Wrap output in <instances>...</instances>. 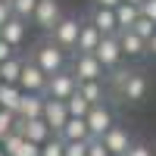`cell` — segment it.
Returning <instances> with one entry per match:
<instances>
[{
  "label": "cell",
  "mask_w": 156,
  "mask_h": 156,
  "mask_svg": "<svg viewBox=\"0 0 156 156\" xmlns=\"http://www.w3.org/2000/svg\"><path fill=\"white\" fill-rule=\"evenodd\" d=\"M90 25H97V31L106 37V34H119V25H115V12L106 9V6H97L94 9V19H90Z\"/></svg>",
  "instance_id": "e0dca14e"
},
{
  "label": "cell",
  "mask_w": 156,
  "mask_h": 156,
  "mask_svg": "<svg viewBox=\"0 0 156 156\" xmlns=\"http://www.w3.org/2000/svg\"><path fill=\"white\" fill-rule=\"evenodd\" d=\"M47 78H50V75L37 66L34 59H25V62H22V75H19V87H22V90H31V94H44Z\"/></svg>",
  "instance_id": "277c9868"
},
{
  "label": "cell",
  "mask_w": 156,
  "mask_h": 156,
  "mask_svg": "<svg viewBox=\"0 0 156 156\" xmlns=\"http://www.w3.org/2000/svg\"><path fill=\"white\" fill-rule=\"evenodd\" d=\"M122 0H97V6H106V9H115Z\"/></svg>",
  "instance_id": "d590c367"
},
{
  "label": "cell",
  "mask_w": 156,
  "mask_h": 156,
  "mask_svg": "<svg viewBox=\"0 0 156 156\" xmlns=\"http://www.w3.org/2000/svg\"><path fill=\"white\" fill-rule=\"evenodd\" d=\"M0 156H6V153H3V150H0Z\"/></svg>",
  "instance_id": "f35d334b"
},
{
  "label": "cell",
  "mask_w": 156,
  "mask_h": 156,
  "mask_svg": "<svg viewBox=\"0 0 156 156\" xmlns=\"http://www.w3.org/2000/svg\"><path fill=\"white\" fill-rule=\"evenodd\" d=\"M75 90L90 103V106H94V103H103V84H100V81H78Z\"/></svg>",
  "instance_id": "603a6c76"
},
{
  "label": "cell",
  "mask_w": 156,
  "mask_h": 156,
  "mask_svg": "<svg viewBox=\"0 0 156 156\" xmlns=\"http://www.w3.org/2000/svg\"><path fill=\"white\" fill-rule=\"evenodd\" d=\"M0 37H3L6 44H12V47H22L25 44V37H28V25H25V19H16V16H9L3 25H0Z\"/></svg>",
  "instance_id": "8fae6325"
},
{
  "label": "cell",
  "mask_w": 156,
  "mask_h": 156,
  "mask_svg": "<svg viewBox=\"0 0 156 156\" xmlns=\"http://www.w3.org/2000/svg\"><path fill=\"white\" fill-rule=\"evenodd\" d=\"M125 156H153V150L147 144H134V140H131V147L125 150Z\"/></svg>",
  "instance_id": "d6a6232c"
},
{
  "label": "cell",
  "mask_w": 156,
  "mask_h": 156,
  "mask_svg": "<svg viewBox=\"0 0 156 156\" xmlns=\"http://www.w3.org/2000/svg\"><path fill=\"white\" fill-rule=\"evenodd\" d=\"M78 28H81V22L72 19V16H62L53 28H50V34H53V44L62 47V50H75V41H78Z\"/></svg>",
  "instance_id": "5b68a950"
},
{
  "label": "cell",
  "mask_w": 156,
  "mask_h": 156,
  "mask_svg": "<svg viewBox=\"0 0 156 156\" xmlns=\"http://www.w3.org/2000/svg\"><path fill=\"white\" fill-rule=\"evenodd\" d=\"M115 37H119L122 56H131V59H134V56H144V53H147V41H140L134 31H119Z\"/></svg>",
  "instance_id": "9a60e30c"
},
{
  "label": "cell",
  "mask_w": 156,
  "mask_h": 156,
  "mask_svg": "<svg viewBox=\"0 0 156 156\" xmlns=\"http://www.w3.org/2000/svg\"><path fill=\"white\" fill-rule=\"evenodd\" d=\"M87 109H90V103H87L81 94H78V90H72V94L66 97V112L72 115V119H84Z\"/></svg>",
  "instance_id": "7402d4cb"
},
{
  "label": "cell",
  "mask_w": 156,
  "mask_h": 156,
  "mask_svg": "<svg viewBox=\"0 0 156 156\" xmlns=\"http://www.w3.org/2000/svg\"><path fill=\"white\" fill-rule=\"evenodd\" d=\"M41 119L50 125V131H59L62 125H66V119H69V112H66V100H44V112H41Z\"/></svg>",
  "instance_id": "30bf717a"
},
{
  "label": "cell",
  "mask_w": 156,
  "mask_h": 156,
  "mask_svg": "<svg viewBox=\"0 0 156 156\" xmlns=\"http://www.w3.org/2000/svg\"><path fill=\"white\" fill-rule=\"evenodd\" d=\"M9 16H12V9H9V0H0V25H3Z\"/></svg>",
  "instance_id": "e575fe53"
},
{
  "label": "cell",
  "mask_w": 156,
  "mask_h": 156,
  "mask_svg": "<svg viewBox=\"0 0 156 156\" xmlns=\"http://www.w3.org/2000/svg\"><path fill=\"white\" fill-rule=\"evenodd\" d=\"M112 12H115V25H119V31H128V28L137 22V16H140V9H137L134 3H125V0H122Z\"/></svg>",
  "instance_id": "d6986e66"
},
{
  "label": "cell",
  "mask_w": 156,
  "mask_h": 156,
  "mask_svg": "<svg viewBox=\"0 0 156 156\" xmlns=\"http://www.w3.org/2000/svg\"><path fill=\"white\" fill-rule=\"evenodd\" d=\"M103 72H106V69L97 62V56H94V53H78V56H75L72 75L78 78V81H100Z\"/></svg>",
  "instance_id": "52a82bcc"
},
{
  "label": "cell",
  "mask_w": 156,
  "mask_h": 156,
  "mask_svg": "<svg viewBox=\"0 0 156 156\" xmlns=\"http://www.w3.org/2000/svg\"><path fill=\"white\" fill-rule=\"evenodd\" d=\"M44 94H31V90H22V100H19V109H16V119H41L44 112Z\"/></svg>",
  "instance_id": "7c38bea8"
},
{
  "label": "cell",
  "mask_w": 156,
  "mask_h": 156,
  "mask_svg": "<svg viewBox=\"0 0 156 156\" xmlns=\"http://www.w3.org/2000/svg\"><path fill=\"white\" fill-rule=\"evenodd\" d=\"M94 56L103 69H115V66H122V47H119V37L115 34H106V37H100V44L94 47Z\"/></svg>",
  "instance_id": "3957f363"
},
{
  "label": "cell",
  "mask_w": 156,
  "mask_h": 156,
  "mask_svg": "<svg viewBox=\"0 0 156 156\" xmlns=\"http://www.w3.org/2000/svg\"><path fill=\"white\" fill-rule=\"evenodd\" d=\"M34 6H37V0H9V9H12V16H16V19H25V22L31 19Z\"/></svg>",
  "instance_id": "cb8c5ba5"
},
{
  "label": "cell",
  "mask_w": 156,
  "mask_h": 156,
  "mask_svg": "<svg viewBox=\"0 0 156 156\" xmlns=\"http://www.w3.org/2000/svg\"><path fill=\"white\" fill-rule=\"evenodd\" d=\"M128 75H131L128 69H122V66H115V69H112V78H109V84H112L115 90H122V84L128 81Z\"/></svg>",
  "instance_id": "f546056e"
},
{
  "label": "cell",
  "mask_w": 156,
  "mask_h": 156,
  "mask_svg": "<svg viewBox=\"0 0 156 156\" xmlns=\"http://www.w3.org/2000/svg\"><path fill=\"white\" fill-rule=\"evenodd\" d=\"M34 62H37L47 75H53V72H59V69H66V50L56 47L53 41H47V44H41V47L34 50Z\"/></svg>",
  "instance_id": "6da1fadb"
},
{
  "label": "cell",
  "mask_w": 156,
  "mask_h": 156,
  "mask_svg": "<svg viewBox=\"0 0 156 156\" xmlns=\"http://www.w3.org/2000/svg\"><path fill=\"white\" fill-rule=\"evenodd\" d=\"M0 137H3V134H0Z\"/></svg>",
  "instance_id": "ab89813d"
},
{
  "label": "cell",
  "mask_w": 156,
  "mask_h": 156,
  "mask_svg": "<svg viewBox=\"0 0 156 156\" xmlns=\"http://www.w3.org/2000/svg\"><path fill=\"white\" fill-rule=\"evenodd\" d=\"M137 9H140V16H144V19H150V22L156 25V0H144Z\"/></svg>",
  "instance_id": "1f68e13d"
},
{
  "label": "cell",
  "mask_w": 156,
  "mask_h": 156,
  "mask_svg": "<svg viewBox=\"0 0 156 156\" xmlns=\"http://www.w3.org/2000/svg\"><path fill=\"white\" fill-rule=\"evenodd\" d=\"M100 31H97V25H90V22H84L81 28H78V41H75V50L78 53H94V47L100 44Z\"/></svg>",
  "instance_id": "5bb4252c"
},
{
  "label": "cell",
  "mask_w": 156,
  "mask_h": 156,
  "mask_svg": "<svg viewBox=\"0 0 156 156\" xmlns=\"http://www.w3.org/2000/svg\"><path fill=\"white\" fill-rule=\"evenodd\" d=\"M12 156H41V144H34V140H28V137H22V144H19V150L12 153Z\"/></svg>",
  "instance_id": "4316f807"
},
{
  "label": "cell",
  "mask_w": 156,
  "mask_h": 156,
  "mask_svg": "<svg viewBox=\"0 0 156 156\" xmlns=\"http://www.w3.org/2000/svg\"><path fill=\"white\" fill-rule=\"evenodd\" d=\"M22 62H25V59H19V56H9V59H3V62H0V81H3V84H19Z\"/></svg>",
  "instance_id": "44dd1931"
},
{
  "label": "cell",
  "mask_w": 156,
  "mask_h": 156,
  "mask_svg": "<svg viewBox=\"0 0 156 156\" xmlns=\"http://www.w3.org/2000/svg\"><path fill=\"white\" fill-rule=\"evenodd\" d=\"M147 53H153V56H156V31H153L150 41H147Z\"/></svg>",
  "instance_id": "8d00e7d4"
},
{
  "label": "cell",
  "mask_w": 156,
  "mask_h": 156,
  "mask_svg": "<svg viewBox=\"0 0 156 156\" xmlns=\"http://www.w3.org/2000/svg\"><path fill=\"white\" fill-rule=\"evenodd\" d=\"M119 94H122L125 100H131V103H134V100H144V94H147V78L140 75V72H131Z\"/></svg>",
  "instance_id": "2e32d148"
},
{
  "label": "cell",
  "mask_w": 156,
  "mask_h": 156,
  "mask_svg": "<svg viewBox=\"0 0 156 156\" xmlns=\"http://www.w3.org/2000/svg\"><path fill=\"white\" fill-rule=\"evenodd\" d=\"M128 31H134L140 41H150V37H153V31H156V25H153L150 19H144V16H137V22H134Z\"/></svg>",
  "instance_id": "484cf974"
},
{
  "label": "cell",
  "mask_w": 156,
  "mask_h": 156,
  "mask_svg": "<svg viewBox=\"0 0 156 156\" xmlns=\"http://www.w3.org/2000/svg\"><path fill=\"white\" fill-rule=\"evenodd\" d=\"M84 125H87V134L90 137H103V131L112 128V112L103 106V103H94L84 115Z\"/></svg>",
  "instance_id": "8992f818"
},
{
  "label": "cell",
  "mask_w": 156,
  "mask_h": 156,
  "mask_svg": "<svg viewBox=\"0 0 156 156\" xmlns=\"http://www.w3.org/2000/svg\"><path fill=\"white\" fill-rule=\"evenodd\" d=\"M9 56H16V47H12V44H6L3 37H0V62H3V59H9Z\"/></svg>",
  "instance_id": "836d02e7"
},
{
  "label": "cell",
  "mask_w": 156,
  "mask_h": 156,
  "mask_svg": "<svg viewBox=\"0 0 156 156\" xmlns=\"http://www.w3.org/2000/svg\"><path fill=\"white\" fill-rule=\"evenodd\" d=\"M125 3H134V6H140V3H144V0H125Z\"/></svg>",
  "instance_id": "74e56055"
},
{
  "label": "cell",
  "mask_w": 156,
  "mask_h": 156,
  "mask_svg": "<svg viewBox=\"0 0 156 156\" xmlns=\"http://www.w3.org/2000/svg\"><path fill=\"white\" fill-rule=\"evenodd\" d=\"M62 156H87V140H66Z\"/></svg>",
  "instance_id": "83f0119b"
},
{
  "label": "cell",
  "mask_w": 156,
  "mask_h": 156,
  "mask_svg": "<svg viewBox=\"0 0 156 156\" xmlns=\"http://www.w3.org/2000/svg\"><path fill=\"white\" fill-rule=\"evenodd\" d=\"M62 150H66V140L56 137V134H50L41 144V156H62Z\"/></svg>",
  "instance_id": "d4e9b609"
},
{
  "label": "cell",
  "mask_w": 156,
  "mask_h": 156,
  "mask_svg": "<svg viewBox=\"0 0 156 156\" xmlns=\"http://www.w3.org/2000/svg\"><path fill=\"white\" fill-rule=\"evenodd\" d=\"M19 100H22V87L19 84H3V81H0V109L16 112L19 109Z\"/></svg>",
  "instance_id": "ffe728a7"
},
{
  "label": "cell",
  "mask_w": 156,
  "mask_h": 156,
  "mask_svg": "<svg viewBox=\"0 0 156 156\" xmlns=\"http://www.w3.org/2000/svg\"><path fill=\"white\" fill-rule=\"evenodd\" d=\"M12 125H16V112H9V109H0V134L12 131Z\"/></svg>",
  "instance_id": "4dcf8cb0"
},
{
  "label": "cell",
  "mask_w": 156,
  "mask_h": 156,
  "mask_svg": "<svg viewBox=\"0 0 156 156\" xmlns=\"http://www.w3.org/2000/svg\"><path fill=\"white\" fill-rule=\"evenodd\" d=\"M103 147H106L112 156H125V150L131 147V137H128V131L125 128H119V125H112L109 131H103Z\"/></svg>",
  "instance_id": "4fadbf2b"
},
{
  "label": "cell",
  "mask_w": 156,
  "mask_h": 156,
  "mask_svg": "<svg viewBox=\"0 0 156 156\" xmlns=\"http://www.w3.org/2000/svg\"><path fill=\"white\" fill-rule=\"evenodd\" d=\"M12 131H19L22 137L34 140V144H44V140H47L50 134H53V131H50V125H47L44 119H16Z\"/></svg>",
  "instance_id": "9c48e42d"
},
{
  "label": "cell",
  "mask_w": 156,
  "mask_h": 156,
  "mask_svg": "<svg viewBox=\"0 0 156 156\" xmlns=\"http://www.w3.org/2000/svg\"><path fill=\"white\" fill-rule=\"evenodd\" d=\"M56 137H62V140H87L90 134H87V125H84V119H66V125L56 131Z\"/></svg>",
  "instance_id": "ac0fdd59"
},
{
  "label": "cell",
  "mask_w": 156,
  "mask_h": 156,
  "mask_svg": "<svg viewBox=\"0 0 156 156\" xmlns=\"http://www.w3.org/2000/svg\"><path fill=\"white\" fill-rule=\"evenodd\" d=\"M87 156H112V153L103 147L100 137H87Z\"/></svg>",
  "instance_id": "f1b7e54d"
},
{
  "label": "cell",
  "mask_w": 156,
  "mask_h": 156,
  "mask_svg": "<svg viewBox=\"0 0 156 156\" xmlns=\"http://www.w3.org/2000/svg\"><path fill=\"white\" fill-rule=\"evenodd\" d=\"M75 87H78V78L72 72H66V69H59V72H53V75L47 78L44 97H50V100H66Z\"/></svg>",
  "instance_id": "7a4b0ae2"
},
{
  "label": "cell",
  "mask_w": 156,
  "mask_h": 156,
  "mask_svg": "<svg viewBox=\"0 0 156 156\" xmlns=\"http://www.w3.org/2000/svg\"><path fill=\"white\" fill-rule=\"evenodd\" d=\"M59 19H62V12H59V3H56V0H37V6H34V12H31V22L37 25V28L50 31Z\"/></svg>",
  "instance_id": "ba28073f"
}]
</instances>
